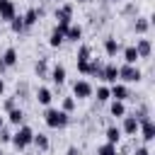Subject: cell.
Returning a JSON list of instances; mask_svg holds the SVG:
<instances>
[{
	"mask_svg": "<svg viewBox=\"0 0 155 155\" xmlns=\"http://www.w3.org/2000/svg\"><path fill=\"white\" fill-rule=\"evenodd\" d=\"M102 46H104V53H107L109 58H114V56H119V53H121V44H119V39H116V36H107Z\"/></svg>",
	"mask_w": 155,
	"mask_h": 155,
	"instance_id": "cell-18",
	"label": "cell"
},
{
	"mask_svg": "<svg viewBox=\"0 0 155 155\" xmlns=\"http://www.w3.org/2000/svg\"><path fill=\"white\" fill-rule=\"evenodd\" d=\"M97 155H119V150L114 143H102V145H97Z\"/></svg>",
	"mask_w": 155,
	"mask_h": 155,
	"instance_id": "cell-33",
	"label": "cell"
},
{
	"mask_svg": "<svg viewBox=\"0 0 155 155\" xmlns=\"http://www.w3.org/2000/svg\"><path fill=\"white\" fill-rule=\"evenodd\" d=\"M136 51H138V58H150L153 56V41L148 36H138L136 39Z\"/></svg>",
	"mask_w": 155,
	"mask_h": 155,
	"instance_id": "cell-8",
	"label": "cell"
},
{
	"mask_svg": "<svg viewBox=\"0 0 155 155\" xmlns=\"http://www.w3.org/2000/svg\"><path fill=\"white\" fill-rule=\"evenodd\" d=\"M65 155H80V148H78V145H70V148L65 150Z\"/></svg>",
	"mask_w": 155,
	"mask_h": 155,
	"instance_id": "cell-38",
	"label": "cell"
},
{
	"mask_svg": "<svg viewBox=\"0 0 155 155\" xmlns=\"http://www.w3.org/2000/svg\"><path fill=\"white\" fill-rule=\"evenodd\" d=\"M119 128H121V133H126V136H138V121H136L128 111L121 116V126H119Z\"/></svg>",
	"mask_w": 155,
	"mask_h": 155,
	"instance_id": "cell-13",
	"label": "cell"
},
{
	"mask_svg": "<svg viewBox=\"0 0 155 155\" xmlns=\"http://www.w3.org/2000/svg\"><path fill=\"white\" fill-rule=\"evenodd\" d=\"M92 94H97V102H99V104H107V102L111 99V92H109L107 85H99L97 90H92Z\"/></svg>",
	"mask_w": 155,
	"mask_h": 155,
	"instance_id": "cell-29",
	"label": "cell"
},
{
	"mask_svg": "<svg viewBox=\"0 0 155 155\" xmlns=\"http://www.w3.org/2000/svg\"><path fill=\"white\" fill-rule=\"evenodd\" d=\"M44 121L48 128H65L70 124V114L63 111V109H53V107H46L44 109Z\"/></svg>",
	"mask_w": 155,
	"mask_h": 155,
	"instance_id": "cell-1",
	"label": "cell"
},
{
	"mask_svg": "<svg viewBox=\"0 0 155 155\" xmlns=\"http://www.w3.org/2000/svg\"><path fill=\"white\" fill-rule=\"evenodd\" d=\"M63 41H65L63 29L53 27V29H51V34H48V46H51V48H61V46H63Z\"/></svg>",
	"mask_w": 155,
	"mask_h": 155,
	"instance_id": "cell-23",
	"label": "cell"
},
{
	"mask_svg": "<svg viewBox=\"0 0 155 155\" xmlns=\"http://www.w3.org/2000/svg\"><path fill=\"white\" fill-rule=\"evenodd\" d=\"M143 80V70L136 65V63H124V65H119V82H140Z\"/></svg>",
	"mask_w": 155,
	"mask_h": 155,
	"instance_id": "cell-2",
	"label": "cell"
},
{
	"mask_svg": "<svg viewBox=\"0 0 155 155\" xmlns=\"http://www.w3.org/2000/svg\"><path fill=\"white\" fill-rule=\"evenodd\" d=\"M138 136H140L143 143H153V140H155V121H153V119L140 121V124H138Z\"/></svg>",
	"mask_w": 155,
	"mask_h": 155,
	"instance_id": "cell-6",
	"label": "cell"
},
{
	"mask_svg": "<svg viewBox=\"0 0 155 155\" xmlns=\"http://www.w3.org/2000/svg\"><path fill=\"white\" fill-rule=\"evenodd\" d=\"M2 92H5V80L0 78V97H2Z\"/></svg>",
	"mask_w": 155,
	"mask_h": 155,
	"instance_id": "cell-41",
	"label": "cell"
},
{
	"mask_svg": "<svg viewBox=\"0 0 155 155\" xmlns=\"http://www.w3.org/2000/svg\"><path fill=\"white\" fill-rule=\"evenodd\" d=\"M75 107H78V99H75V97H63V99H61V109H63V111L73 114Z\"/></svg>",
	"mask_w": 155,
	"mask_h": 155,
	"instance_id": "cell-32",
	"label": "cell"
},
{
	"mask_svg": "<svg viewBox=\"0 0 155 155\" xmlns=\"http://www.w3.org/2000/svg\"><path fill=\"white\" fill-rule=\"evenodd\" d=\"M34 10H36L39 19H41V17H46V5H39V7H34Z\"/></svg>",
	"mask_w": 155,
	"mask_h": 155,
	"instance_id": "cell-37",
	"label": "cell"
},
{
	"mask_svg": "<svg viewBox=\"0 0 155 155\" xmlns=\"http://www.w3.org/2000/svg\"><path fill=\"white\" fill-rule=\"evenodd\" d=\"M92 85L87 82V80H73V97L75 99H87V97H92Z\"/></svg>",
	"mask_w": 155,
	"mask_h": 155,
	"instance_id": "cell-7",
	"label": "cell"
},
{
	"mask_svg": "<svg viewBox=\"0 0 155 155\" xmlns=\"http://www.w3.org/2000/svg\"><path fill=\"white\" fill-rule=\"evenodd\" d=\"M7 24H10V29H12L15 34H27V29H24V22H22V15H15V17H12Z\"/></svg>",
	"mask_w": 155,
	"mask_h": 155,
	"instance_id": "cell-30",
	"label": "cell"
},
{
	"mask_svg": "<svg viewBox=\"0 0 155 155\" xmlns=\"http://www.w3.org/2000/svg\"><path fill=\"white\" fill-rule=\"evenodd\" d=\"M65 78H68V73H65V65H63V63L51 65V70H48V80H51L53 85H65Z\"/></svg>",
	"mask_w": 155,
	"mask_h": 155,
	"instance_id": "cell-11",
	"label": "cell"
},
{
	"mask_svg": "<svg viewBox=\"0 0 155 155\" xmlns=\"http://www.w3.org/2000/svg\"><path fill=\"white\" fill-rule=\"evenodd\" d=\"M97 5H99V7H109L111 2H109V0H97Z\"/></svg>",
	"mask_w": 155,
	"mask_h": 155,
	"instance_id": "cell-39",
	"label": "cell"
},
{
	"mask_svg": "<svg viewBox=\"0 0 155 155\" xmlns=\"http://www.w3.org/2000/svg\"><path fill=\"white\" fill-rule=\"evenodd\" d=\"M133 155H153V153L148 150V145H140L138 143V145H133Z\"/></svg>",
	"mask_w": 155,
	"mask_h": 155,
	"instance_id": "cell-36",
	"label": "cell"
},
{
	"mask_svg": "<svg viewBox=\"0 0 155 155\" xmlns=\"http://www.w3.org/2000/svg\"><path fill=\"white\" fill-rule=\"evenodd\" d=\"M53 17L58 19V22H56V27L65 31V27L73 22V2H61V5L53 10Z\"/></svg>",
	"mask_w": 155,
	"mask_h": 155,
	"instance_id": "cell-4",
	"label": "cell"
},
{
	"mask_svg": "<svg viewBox=\"0 0 155 155\" xmlns=\"http://www.w3.org/2000/svg\"><path fill=\"white\" fill-rule=\"evenodd\" d=\"M22 22H24V29H27V31H29L34 24H39V15H36V10H34V7H29V10L22 15Z\"/></svg>",
	"mask_w": 155,
	"mask_h": 155,
	"instance_id": "cell-26",
	"label": "cell"
},
{
	"mask_svg": "<svg viewBox=\"0 0 155 155\" xmlns=\"http://www.w3.org/2000/svg\"><path fill=\"white\" fill-rule=\"evenodd\" d=\"M31 145H36V150H39V153H46V150L51 148V140H48V136H46V133H34Z\"/></svg>",
	"mask_w": 155,
	"mask_h": 155,
	"instance_id": "cell-24",
	"label": "cell"
},
{
	"mask_svg": "<svg viewBox=\"0 0 155 155\" xmlns=\"http://www.w3.org/2000/svg\"><path fill=\"white\" fill-rule=\"evenodd\" d=\"M5 119H7L12 126H22V124H24V119H27V114H24V109H22V107H15V109H10V111H7V116H5Z\"/></svg>",
	"mask_w": 155,
	"mask_h": 155,
	"instance_id": "cell-21",
	"label": "cell"
},
{
	"mask_svg": "<svg viewBox=\"0 0 155 155\" xmlns=\"http://www.w3.org/2000/svg\"><path fill=\"white\" fill-rule=\"evenodd\" d=\"M2 126H5V116L0 114V128H2Z\"/></svg>",
	"mask_w": 155,
	"mask_h": 155,
	"instance_id": "cell-42",
	"label": "cell"
},
{
	"mask_svg": "<svg viewBox=\"0 0 155 155\" xmlns=\"http://www.w3.org/2000/svg\"><path fill=\"white\" fill-rule=\"evenodd\" d=\"M109 114L114 119H121L126 114V102H119V99H109Z\"/></svg>",
	"mask_w": 155,
	"mask_h": 155,
	"instance_id": "cell-25",
	"label": "cell"
},
{
	"mask_svg": "<svg viewBox=\"0 0 155 155\" xmlns=\"http://www.w3.org/2000/svg\"><path fill=\"white\" fill-rule=\"evenodd\" d=\"M65 41H70V44H78V41H82V24H78V22H70L68 27H65Z\"/></svg>",
	"mask_w": 155,
	"mask_h": 155,
	"instance_id": "cell-15",
	"label": "cell"
},
{
	"mask_svg": "<svg viewBox=\"0 0 155 155\" xmlns=\"http://www.w3.org/2000/svg\"><path fill=\"white\" fill-rule=\"evenodd\" d=\"M17 15V7L12 0H0V22H10Z\"/></svg>",
	"mask_w": 155,
	"mask_h": 155,
	"instance_id": "cell-17",
	"label": "cell"
},
{
	"mask_svg": "<svg viewBox=\"0 0 155 155\" xmlns=\"http://www.w3.org/2000/svg\"><path fill=\"white\" fill-rule=\"evenodd\" d=\"M46 2H56V5H61V2H65V0H46Z\"/></svg>",
	"mask_w": 155,
	"mask_h": 155,
	"instance_id": "cell-43",
	"label": "cell"
},
{
	"mask_svg": "<svg viewBox=\"0 0 155 155\" xmlns=\"http://www.w3.org/2000/svg\"><path fill=\"white\" fill-rule=\"evenodd\" d=\"M48 70H51L48 56H39L36 63H34V75H36L39 80H48Z\"/></svg>",
	"mask_w": 155,
	"mask_h": 155,
	"instance_id": "cell-9",
	"label": "cell"
},
{
	"mask_svg": "<svg viewBox=\"0 0 155 155\" xmlns=\"http://www.w3.org/2000/svg\"><path fill=\"white\" fill-rule=\"evenodd\" d=\"M90 58H92V48L87 44H80L78 53H75V63H82V61H90Z\"/></svg>",
	"mask_w": 155,
	"mask_h": 155,
	"instance_id": "cell-31",
	"label": "cell"
},
{
	"mask_svg": "<svg viewBox=\"0 0 155 155\" xmlns=\"http://www.w3.org/2000/svg\"><path fill=\"white\" fill-rule=\"evenodd\" d=\"M10 140H12V131L7 126H2L0 128V143H10Z\"/></svg>",
	"mask_w": 155,
	"mask_h": 155,
	"instance_id": "cell-35",
	"label": "cell"
},
{
	"mask_svg": "<svg viewBox=\"0 0 155 155\" xmlns=\"http://www.w3.org/2000/svg\"><path fill=\"white\" fill-rule=\"evenodd\" d=\"M121 58H124V63H138L140 61L136 46H121Z\"/></svg>",
	"mask_w": 155,
	"mask_h": 155,
	"instance_id": "cell-27",
	"label": "cell"
},
{
	"mask_svg": "<svg viewBox=\"0 0 155 155\" xmlns=\"http://www.w3.org/2000/svg\"><path fill=\"white\" fill-rule=\"evenodd\" d=\"M78 2H87V0H78Z\"/></svg>",
	"mask_w": 155,
	"mask_h": 155,
	"instance_id": "cell-47",
	"label": "cell"
},
{
	"mask_svg": "<svg viewBox=\"0 0 155 155\" xmlns=\"http://www.w3.org/2000/svg\"><path fill=\"white\" fill-rule=\"evenodd\" d=\"M15 107H19V102H17L15 97H5V99H2V109H5V114H7L10 109H15Z\"/></svg>",
	"mask_w": 155,
	"mask_h": 155,
	"instance_id": "cell-34",
	"label": "cell"
},
{
	"mask_svg": "<svg viewBox=\"0 0 155 155\" xmlns=\"http://www.w3.org/2000/svg\"><path fill=\"white\" fill-rule=\"evenodd\" d=\"M119 15H121V17H136V15H138V2H133V0L124 2L121 10H119Z\"/></svg>",
	"mask_w": 155,
	"mask_h": 155,
	"instance_id": "cell-28",
	"label": "cell"
},
{
	"mask_svg": "<svg viewBox=\"0 0 155 155\" xmlns=\"http://www.w3.org/2000/svg\"><path fill=\"white\" fill-rule=\"evenodd\" d=\"M150 17H145V15H136L133 17V31L138 34V36H145L148 31H150Z\"/></svg>",
	"mask_w": 155,
	"mask_h": 155,
	"instance_id": "cell-14",
	"label": "cell"
},
{
	"mask_svg": "<svg viewBox=\"0 0 155 155\" xmlns=\"http://www.w3.org/2000/svg\"><path fill=\"white\" fill-rule=\"evenodd\" d=\"M0 34H2V22H0Z\"/></svg>",
	"mask_w": 155,
	"mask_h": 155,
	"instance_id": "cell-45",
	"label": "cell"
},
{
	"mask_svg": "<svg viewBox=\"0 0 155 155\" xmlns=\"http://www.w3.org/2000/svg\"><path fill=\"white\" fill-rule=\"evenodd\" d=\"M128 114L140 124V121H145V119H153V107H150V102H148V99H138V102H136V107H133Z\"/></svg>",
	"mask_w": 155,
	"mask_h": 155,
	"instance_id": "cell-5",
	"label": "cell"
},
{
	"mask_svg": "<svg viewBox=\"0 0 155 155\" xmlns=\"http://www.w3.org/2000/svg\"><path fill=\"white\" fill-rule=\"evenodd\" d=\"M109 92H111V99H119V102H126L128 94H131V90H128L126 82H114V85L109 87Z\"/></svg>",
	"mask_w": 155,
	"mask_h": 155,
	"instance_id": "cell-16",
	"label": "cell"
},
{
	"mask_svg": "<svg viewBox=\"0 0 155 155\" xmlns=\"http://www.w3.org/2000/svg\"><path fill=\"white\" fill-rule=\"evenodd\" d=\"M17 102H27V99H31V85L27 82V80H17V85H15V94H12Z\"/></svg>",
	"mask_w": 155,
	"mask_h": 155,
	"instance_id": "cell-12",
	"label": "cell"
},
{
	"mask_svg": "<svg viewBox=\"0 0 155 155\" xmlns=\"http://www.w3.org/2000/svg\"><path fill=\"white\" fill-rule=\"evenodd\" d=\"M34 97H36V102H39L41 107H51V102H53V92H51L48 87H36Z\"/></svg>",
	"mask_w": 155,
	"mask_h": 155,
	"instance_id": "cell-20",
	"label": "cell"
},
{
	"mask_svg": "<svg viewBox=\"0 0 155 155\" xmlns=\"http://www.w3.org/2000/svg\"><path fill=\"white\" fill-rule=\"evenodd\" d=\"M104 136H107V143H114V145H119L121 143V128L116 126V124H109L107 128H104Z\"/></svg>",
	"mask_w": 155,
	"mask_h": 155,
	"instance_id": "cell-22",
	"label": "cell"
},
{
	"mask_svg": "<svg viewBox=\"0 0 155 155\" xmlns=\"http://www.w3.org/2000/svg\"><path fill=\"white\" fill-rule=\"evenodd\" d=\"M102 80L104 82H109V85H114V82H119V65L116 63H104L102 65Z\"/></svg>",
	"mask_w": 155,
	"mask_h": 155,
	"instance_id": "cell-10",
	"label": "cell"
},
{
	"mask_svg": "<svg viewBox=\"0 0 155 155\" xmlns=\"http://www.w3.org/2000/svg\"><path fill=\"white\" fill-rule=\"evenodd\" d=\"M0 61L7 65V68H15L17 63H19V56H17V48L15 46H7L5 51H2V56H0Z\"/></svg>",
	"mask_w": 155,
	"mask_h": 155,
	"instance_id": "cell-19",
	"label": "cell"
},
{
	"mask_svg": "<svg viewBox=\"0 0 155 155\" xmlns=\"http://www.w3.org/2000/svg\"><path fill=\"white\" fill-rule=\"evenodd\" d=\"M7 70H10V68H7V65H5L2 61H0V75H2V73H7Z\"/></svg>",
	"mask_w": 155,
	"mask_h": 155,
	"instance_id": "cell-40",
	"label": "cell"
},
{
	"mask_svg": "<svg viewBox=\"0 0 155 155\" xmlns=\"http://www.w3.org/2000/svg\"><path fill=\"white\" fill-rule=\"evenodd\" d=\"M0 155H7V153H5V150H2V148H0Z\"/></svg>",
	"mask_w": 155,
	"mask_h": 155,
	"instance_id": "cell-44",
	"label": "cell"
},
{
	"mask_svg": "<svg viewBox=\"0 0 155 155\" xmlns=\"http://www.w3.org/2000/svg\"><path fill=\"white\" fill-rule=\"evenodd\" d=\"M109 2H121V0H109Z\"/></svg>",
	"mask_w": 155,
	"mask_h": 155,
	"instance_id": "cell-46",
	"label": "cell"
},
{
	"mask_svg": "<svg viewBox=\"0 0 155 155\" xmlns=\"http://www.w3.org/2000/svg\"><path fill=\"white\" fill-rule=\"evenodd\" d=\"M31 138H34V131L27 126V124H22V126H17V131L12 133V145L17 148V150H24V148H29L31 145Z\"/></svg>",
	"mask_w": 155,
	"mask_h": 155,
	"instance_id": "cell-3",
	"label": "cell"
}]
</instances>
